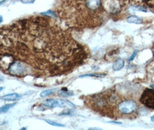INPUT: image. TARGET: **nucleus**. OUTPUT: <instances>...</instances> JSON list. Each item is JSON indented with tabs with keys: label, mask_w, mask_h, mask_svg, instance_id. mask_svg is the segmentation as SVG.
<instances>
[{
	"label": "nucleus",
	"mask_w": 154,
	"mask_h": 130,
	"mask_svg": "<svg viewBox=\"0 0 154 130\" xmlns=\"http://www.w3.org/2000/svg\"><path fill=\"white\" fill-rule=\"evenodd\" d=\"M59 106L61 107H70V108H74L75 105L72 102L68 100H60L59 102Z\"/></svg>",
	"instance_id": "10"
},
{
	"label": "nucleus",
	"mask_w": 154,
	"mask_h": 130,
	"mask_svg": "<svg viewBox=\"0 0 154 130\" xmlns=\"http://www.w3.org/2000/svg\"><path fill=\"white\" fill-rule=\"evenodd\" d=\"M140 101L145 106L154 109V90L145 89L142 93Z\"/></svg>",
	"instance_id": "4"
},
{
	"label": "nucleus",
	"mask_w": 154,
	"mask_h": 130,
	"mask_svg": "<svg viewBox=\"0 0 154 130\" xmlns=\"http://www.w3.org/2000/svg\"><path fill=\"white\" fill-rule=\"evenodd\" d=\"M0 39L2 69L17 61L56 74L75 68L88 57L83 46L45 17L20 20L2 27Z\"/></svg>",
	"instance_id": "1"
},
{
	"label": "nucleus",
	"mask_w": 154,
	"mask_h": 130,
	"mask_svg": "<svg viewBox=\"0 0 154 130\" xmlns=\"http://www.w3.org/2000/svg\"><path fill=\"white\" fill-rule=\"evenodd\" d=\"M89 129H101V128H98V127H95V128H89Z\"/></svg>",
	"instance_id": "20"
},
{
	"label": "nucleus",
	"mask_w": 154,
	"mask_h": 130,
	"mask_svg": "<svg viewBox=\"0 0 154 130\" xmlns=\"http://www.w3.org/2000/svg\"><path fill=\"white\" fill-rule=\"evenodd\" d=\"M44 120L46 121V122H47V123L50 124V125H52L53 126H56V127H65V126L63 125V124L58 123L57 122H55V121H51V120Z\"/></svg>",
	"instance_id": "15"
},
{
	"label": "nucleus",
	"mask_w": 154,
	"mask_h": 130,
	"mask_svg": "<svg viewBox=\"0 0 154 130\" xmlns=\"http://www.w3.org/2000/svg\"><path fill=\"white\" fill-rule=\"evenodd\" d=\"M124 66V61L122 59H118L113 64V69L115 71H118L121 69Z\"/></svg>",
	"instance_id": "7"
},
{
	"label": "nucleus",
	"mask_w": 154,
	"mask_h": 130,
	"mask_svg": "<svg viewBox=\"0 0 154 130\" xmlns=\"http://www.w3.org/2000/svg\"><path fill=\"white\" fill-rule=\"evenodd\" d=\"M109 123H116V124H121V123H120V122H117V121H110Z\"/></svg>",
	"instance_id": "19"
},
{
	"label": "nucleus",
	"mask_w": 154,
	"mask_h": 130,
	"mask_svg": "<svg viewBox=\"0 0 154 130\" xmlns=\"http://www.w3.org/2000/svg\"><path fill=\"white\" fill-rule=\"evenodd\" d=\"M128 22L130 23H134L136 24H139L142 23V19L136 16H131L127 19Z\"/></svg>",
	"instance_id": "9"
},
{
	"label": "nucleus",
	"mask_w": 154,
	"mask_h": 130,
	"mask_svg": "<svg viewBox=\"0 0 154 130\" xmlns=\"http://www.w3.org/2000/svg\"><path fill=\"white\" fill-rule=\"evenodd\" d=\"M137 53H138V51H136V52H134L133 53V55L130 56V58L129 59V61H132V60H133V58L135 57V56H136V54H137Z\"/></svg>",
	"instance_id": "18"
},
{
	"label": "nucleus",
	"mask_w": 154,
	"mask_h": 130,
	"mask_svg": "<svg viewBox=\"0 0 154 130\" xmlns=\"http://www.w3.org/2000/svg\"><path fill=\"white\" fill-rule=\"evenodd\" d=\"M151 87H152V88L154 90V85H153V84H152V85H151Z\"/></svg>",
	"instance_id": "22"
},
{
	"label": "nucleus",
	"mask_w": 154,
	"mask_h": 130,
	"mask_svg": "<svg viewBox=\"0 0 154 130\" xmlns=\"http://www.w3.org/2000/svg\"><path fill=\"white\" fill-rule=\"evenodd\" d=\"M20 1L23 4H32L35 0H20Z\"/></svg>",
	"instance_id": "17"
},
{
	"label": "nucleus",
	"mask_w": 154,
	"mask_h": 130,
	"mask_svg": "<svg viewBox=\"0 0 154 130\" xmlns=\"http://www.w3.org/2000/svg\"><path fill=\"white\" fill-rule=\"evenodd\" d=\"M59 94H60L62 96H64V97H69V96H71L73 95V93L72 92H70V91H68L67 89H62L60 91H59Z\"/></svg>",
	"instance_id": "14"
},
{
	"label": "nucleus",
	"mask_w": 154,
	"mask_h": 130,
	"mask_svg": "<svg viewBox=\"0 0 154 130\" xmlns=\"http://www.w3.org/2000/svg\"><path fill=\"white\" fill-rule=\"evenodd\" d=\"M20 98V95L18 94H15V93L5 95L1 97V100L5 101H16L18 100Z\"/></svg>",
	"instance_id": "8"
},
{
	"label": "nucleus",
	"mask_w": 154,
	"mask_h": 130,
	"mask_svg": "<svg viewBox=\"0 0 154 130\" xmlns=\"http://www.w3.org/2000/svg\"><path fill=\"white\" fill-rule=\"evenodd\" d=\"M42 15H46V16H50V17H52V16L56 17V13L51 10H48V11H47V12H45V13H42Z\"/></svg>",
	"instance_id": "16"
},
{
	"label": "nucleus",
	"mask_w": 154,
	"mask_h": 130,
	"mask_svg": "<svg viewBox=\"0 0 154 130\" xmlns=\"http://www.w3.org/2000/svg\"><path fill=\"white\" fill-rule=\"evenodd\" d=\"M15 104H16L15 103L11 104H7V105H5L3 106H2L1 108V109H0V112H1V113L7 112L9 109H10L11 108H12L13 106H15Z\"/></svg>",
	"instance_id": "12"
},
{
	"label": "nucleus",
	"mask_w": 154,
	"mask_h": 130,
	"mask_svg": "<svg viewBox=\"0 0 154 130\" xmlns=\"http://www.w3.org/2000/svg\"><path fill=\"white\" fill-rule=\"evenodd\" d=\"M137 104L132 100H124L119 102L117 105L118 111L123 115H129L135 111Z\"/></svg>",
	"instance_id": "3"
},
{
	"label": "nucleus",
	"mask_w": 154,
	"mask_h": 130,
	"mask_svg": "<svg viewBox=\"0 0 154 130\" xmlns=\"http://www.w3.org/2000/svg\"><path fill=\"white\" fill-rule=\"evenodd\" d=\"M151 120L152 121H154V115L151 117Z\"/></svg>",
	"instance_id": "21"
},
{
	"label": "nucleus",
	"mask_w": 154,
	"mask_h": 130,
	"mask_svg": "<svg viewBox=\"0 0 154 130\" xmlns=\"http://www.w3.org/2000/svg\"><path fill=\"white\" fill-rule=\"evenodd\" d=\"M136 4H139V5L150 8L154 10V0H132Z\"/></svg>",
	"instance_id": "5"
},
{
	"label": "nucleus",
	"mask_w": 154,
	"mask_h": 130,
	"mask_svg": "<svg viewBox=\"0 0 154 130\" xmlns=\"http://www.w3.org/2000/svg\"><path fill=\"white\" fill-rule=\"evenodd\" d=\"M106 76V74L103 73H88V74L82 75L80 76V78H84L87 76H90V77H96V78H103Z\"/></svg>",
	"instance_id": "11"
},
{
	"label": "nucleus",
	"mask_w": 154,
	"mask_h": 130,
	"mask_svg": "<svg viewBox=\"0 0 154 130\" xmlns=\"http://www.w3.org/2000/svg\"><path fill=\"white\" fill-rule=\"evenodd\" d=\"M42 105L47 106L48 108H53L59 105V102L57 100H54V99H47L43 102Z\"/></svg>",
	"instance_id": "6"
},
{
	"label": "nucleus",
	"mask_w": 154,
	"mask_h": 130,
	"mask_svg": "<svg viewBox=\"0 0 154 130\" xmlns=\"http://www.w3.org/2000/svg\"><path fill=\"white\" fill-rule=\"evenodd\" d=\"M57 12L69 27L88 29L101 25L106 10L103 0H61Z\"/></svg>",
	"instance_id": "2"
},
{
	"label": "nucleus",
	"mask_w": 154,
	"mask_h": 130,
	"mask_svg": "<svg viewBox=\"0 0 154 130\" xmlns=\"http://www.w3.org/2000/svg\"><path fill=\"white\" fill-rule=\"evenodd\" d=\"M54 91V90H53V89L45 90V91H43L42 93H41V94H40V96H41V97H47V96L51 95V94H53Z\"/></svg>",
	"instance_id": "13"
}]
</instances>
